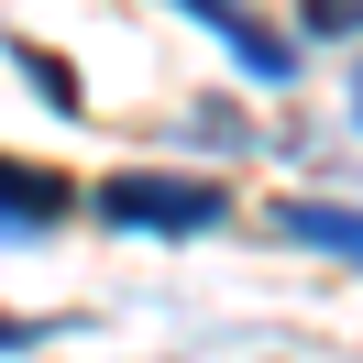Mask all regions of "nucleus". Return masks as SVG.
<instances>
[{
    "label": "nucleus",
    "instance_id": "f257e3e1",
    "mask_svg": "<svg viewBox=\"0 0 363 363\" xmlns=\"http://www.w3.org/2000/svg\"><path fill=\"white\" fill-rule=\"evenodd\" d=\"M99 220H121V231H220L231 187H209V177H111Z\"/></svg>",
    "mask_w": 363,
    "mask_h": 363
},
{
    "label": "nucleus",
    "instance_id": "f03ea898",
    "mask_svg": "<svg viewBox=\"0 0 363 363\" xmlns=\"http://www.w3.org/2000/svg\"><path fill=\"white\" fill-rule=\"evenodd\" d=\"M177 11H187L199 33H220V45L242 55V77H264V89H275V77L297 67V55H286V33H264V23L242 11V0H177Z\"/></svg>",
    "mask_w": 363,
    "mask_h": 363
},
{
    "label": "nucleus",
    "instance_id": "7ed1b4c3",
    "mask_svg": "<svg viewBox=\"0 0 363 363\" xmlns=\"http://www.w3.org/2000/svg\"><path fill=\"white\" fill-rule=\"evenodd\" d=\"M275 231H286V242H308V253L363 264V209H341V199H286V209H275Z\"/></svg>",
    "mask_w": 363,
    "mask_h": 363
},
{
    "label": "nucleus",
    "instance_id": "20e7f679",
    "mask_svg": "<svg viewBox=\"0 0 363 363\" xmlns=\"http://www.w3.org/2000/svg\"><path fill=\"white\" fill-rule=\"evenodd\" d=\"M0 209H11V242H33L45 220H67V177H45V165H11V177H0Z\"/></svg>",
    "mask_w": 363,
    "mask_h": 363
},
{
    "label": "nucleus",
    "instance_id": "39448f33",
    "mask_svg": "<svg viewBox=\"0 0 363 363\" xmlns=\"http://www.w3.org/2000/svg\"><path fill=\"white\" fill-rule=\"evenodd\" d=\"M11 77L45 89V111H89V99H77V67H67V55H45V45H11Z\"/></svg>",
    "mask_w": 363,
    "mask_h": 363
},
{
    "label": "nucleus",
    "instance_id": "423d86ee",
    "mask_svg": "<svg viewBox=\"0 0 363 363\" xmlns=\"http://www.w3.org/2000/svg\"><path fill=\"white\" fill-rule=\"evenodd\" d=\"M363 23V0H308V33H352Z\"/></svg>",
    "mask_w": 363,
    "mask_h": 363
},
{
    "label": "nucleus",
    "instance_id": "0eeeda50",
    "mask_svg": "<svg viewBox=\"0 0 363 363\" xmlns=\"http://www.w3.org/2000/svg\"><path fill=\"white\" fill-rule=\"evenodd\" d=\"M352 133H363V89H352Z\"/></svg>",
    "mask_w": 363,
    "mask_h": 363
}]
</instances>
